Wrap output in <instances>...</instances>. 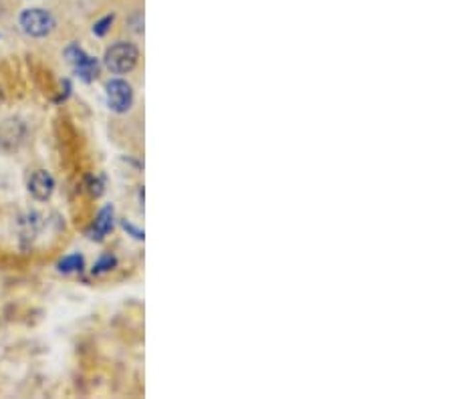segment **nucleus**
<instances>
[{
	"mask_svg": "<svg viewBox=\"0 0 454 399\" xmlns=\"http://www.w3.org/2000/svg\"><path fill=\"white\" fill-rule=\"evenodd\" d=\"M112 23H114V14H109V16L101 18L99 23H95V26H93V35H97V37H105V33L109 31Z\"/></svg>",
	"mask_w": 454,
	"mask_h": 399,
	"instance_id": "nucleus-11",
	"label": "nucleus"
},
{
	"mask_svg": "<svg viewBox=\"0 0 454 399\" xmlns=\"http://www.w3.org/2000/svg\"><path fill=\"white\" fill-rule=\"evenodd\" d=\"M75 73L85 83H89V81H93L95 77H97V73H99V62H97V59H93V57H85L83 61L79 62V65H75Z\"/></svg>",
	"mask_w": 454,
	"mask_h": 399,
	"instance_id": "nucleus-7",
	"label": "nucleus"
},
{
	"mask_svg": "<svg viewBox=\"0 0 454 399\" xmlns=\"http://www.w3.org/2000/svg\"><path fill=\"white\" fill-rule=\"evenodd\" d=\"M121 226H124L127 232H129L131 236L136 238V240H144V232H141V230H138V228L131 224V222H127V220H124V222H121Z\"/></svg>",
	"mask_w": 454,
	"mask_h": 399,
	"instance_id": "nucleus-12",
	"label": "nucleus"
},
{
	"mask_svg": "<svg viewBox=\"0 0 454 399\" xmlns=\"http://www.w3.org/2000/svg\"><path fill=\"white\" fill-rule=\"evenodd\" d=\"M26 133H28V129H26L25 121L14 119V117L4 119L0 124V151L14 153V151L21 150L23 143H25Z\"/></svg>",
	"mask_w": 454,
	"mask_h": 399,
	"instance_id": "nucleus-4",
	"label": "nucleus"
},
{
	"mask_svg": "<svg viewBox=\"0 0 454 399\" xmlns=\"http://www.w3.org/2000/svg\"><path fill=\"white\" fill-rule=\"evenodd\" d=\"M115 264H117V258L115 256H112V254H103L101 256L99 261H97V264L93 266V273H107V270H112L114 268Z\"/></svg>",
	"mask_w": 454,
	"mask_h": 399,
	"instance_id": "nucleus-9",
	"label": "nucleus"
},
{
	"mask_svg": "<svg viewBox=\"0 0 454 399\" xmlns=\"http://www.w3.org/2000/svg\"><path fill=\"white\" fill-rule=\"evenodd\" d=\"M83 264H85L83 256H81L79 252H75V254L65 256L63 261L59 262V270H61V273H77V270L83 268Z\"/></svg>",
	"mask_w": 454,
	"mask_h": 399,
	"instance_id": "nucleus-8",
	"label": "nucleus"
},
{
	"mask_svg": "<svg viewBox=\"0 0 454 399\" xmlns=\"http://www.w3.org/2000/svg\"><path fill=\"white\" fill-rule=\"evenodd\" d=\"M28 192L31 196L38 202H45L53 196L55 192V177L47 170H37L28 177Z\"/></svg>",
	"mask_w": 454,
	"mask_h": 399,
	"instance_id": "nucleus-5",
	"label": "nucleus"
},
{
	"mask_svg": "<svg viewBox=\"0 0 454 399\" xmlns=\"http://www.w3.org/2000/svg\"><path fill=\"white\" fill-rule=\"evenodd\" d=\"M114 228V206H105L99 214H97V218H95V222L91 226V230H89L87 234L91 240H103L105 234L109 232Z\"/></svg>",
	"mask_w": 454,
	"mask_h": 399,
	"instance_id": "nucleus-6",
	"label": "nucleus"
},
{
	"mask_svg": "<svg viewBox=\"0 0 454 399\" xmlns=\"http://www.w3.org/2000/svg\"><path fill=\"white\" fill-rule=\"evenodd\" d=\"M87 187H89V194L91 196H95V198H99L101 194H103V177L101 175H89L87 177Z\"/></svg>",
	"mask_w": 454,
	"mask_h": 399,
	"instance_id": "nucleus-10",
	"label": "nucleus"
},
{
	"mask_svg": "<svg viewBox=\"0 0 454 399\" xmlns=\"http://www.w3.org/2000/svg\"><path fill=\"white\" fill-rule=\"evenodd\" d=\"M21 26L28 37H47L55 28V18L45 9H26L21 14Z\"/></svg>",
	"mask_w": 454,
	"mask_h": 399,
	"instance_id": "nucleus-3",
	"label": "nucleus"
},
{
	"mask_svg": "<svg viewBox=\"0 0 454 399\" xmlns=\"http://www.w3.org/2000/svg\"><path fill=\"white\" fill-rule=\"evenodd\" d=\"M139 59V50L136 45L131 43H115L109 49L105 50V57H103V62L105 67L114 73V75H126L129 71L136 69Z\"/></svg>",
	"mask_w": 454,
	"mask_h": 399,
	"instance_id": "nucleus-1",
	"label": "nucleus"
},
{
	"mask_svg": "<svg viewBox=\"0 0 454 399\" xmlns=\"http://www.w3.org/2000/svg\"><path fill=\"white\" fill-rule=\"evenodd\" d=\"M105 99L107 107L114 113H127L134 105V89L124 79H112L105 85Z\"/></svg>",
	"mask_w": 454,
	"mask_h": 399,
	"instance_id": "nucleus-2",
	"label": "nucleus"
}]
</instances>
